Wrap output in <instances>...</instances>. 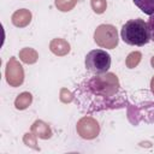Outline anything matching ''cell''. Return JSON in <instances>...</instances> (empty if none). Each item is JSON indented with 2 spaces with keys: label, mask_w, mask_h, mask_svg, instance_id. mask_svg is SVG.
<instances>
[{
  "label": "cell",
  "mask_w": 154,
  "mask_h": 154,
  "mask_svg": "<svg viewBox=\"0 0 154 154\" xmlns=\"http://www.w3.org/2000/svg\"><path fill=\"white\" fill-rule=\"evenodd\" d=\"M73 93L76 105L84 113L124 108L129 101L118 76L108 71L83 79Z\"/></svg>",
  "instance_id": "6da1fadb"
},
{
  "label": "cell",
  "mask_w": 154,
  "mask_h": 154,
  "mask_svg": "<svg viewBox=\"0 0 154 154\" xmlns=\"http://www.w3.org/2000/svg\"><path fill=\"white\" fill-rule=\"evenodd\" d=\"M120 36L126 45L142 47L150 41L148 23L141 18L130 19L122 26Z\"/></svg>",
  "instance_id": "7a4b0ae2"
},
{
  "label": "cell",
  "mask_w": 154,
  "mask_h": 154,
  "mask_svg": "<svg viewBox=\"0 0 154 154\" xmlns=\"http://www.w3.org/2000/svg\"><path fill=\"white\" fill-rule=\"evenodd\" d=\"M143 96L144 99L140 100L137 103L128 101V119L132 125H138L142 120L146 123H154V94L150 95L144 90Z\"/></svg>",
  "instance_id": "3957f363"
},
{
  "label": "cell",
  "mask_w": 154,
  "mask_h": 154,
  "mask_svg": "<svg viewBox=\"0 0 154 154\" xmlns=\"http://www.w3.org/2000/svg\"><path fill=\"white\" fill-rule=\"evenodd\" d=\"M84 65L94 75L105 73L111 67V55L103 49H93L85 55Z\"/></svg>",
  "instance_id": "277c9868"
},
{
  "label": "cell",
  "mask_w": 154,
  "mask_h": 154,
  "mask_svg": "<svg viewBox=\"0 0 154 154\" xmlns=\"http://www.w3.org/2000/svg\"><path fill=\"white\" fill-rule=\"evenodd\" d=\"M94 41L101 48H116L119 42L117 28L112 24H100L94 31Z\"/></svg>",
  "instance_id": "5b68a950"
},
{
  "label": "cell",
  "mask_w": 154,
  "mask_h": 154,
  "mask_svg": "<svg viewBox=\"0 0 154 154\" xmlns=\"http://www.w3.org/2000/svg\"><path fill=\"white\" fill-rule=\"evenodd\" d=\"M76 131L77 135L83 140H94L100 134V124L95 118L84 116L77 122Z\"/></svg>",
  "instance_id": "8992f818"
},
{
  "label": "cell",
  "mask_w": 154,
  "mask_h": 154,
  "mask_svg": "<svg viewBox=\"0 0 154 154\" xmlns=\"http://www.w3.org/2000/svg\"><path fill=\"white\" fill-rule=\"evenodd\" d=\"M5 78L7 84L12 88H17L24 82V69L14 57H11L6 64Z\"/></svg>",
  "instance_id": "52a82bcc"
},
{
  "label": "cell",
  "mask_w": 154,
  "mask_h": 154,
  "mask_svg": "<svg viewBox=\"0 0 154 154\" xmlns=\"http://www.w3.org/2000/svg\"><path fill=\"white\" fill-rule=\"evenodd\" d=\"M32 19V13L28 8L16 10L11 17V22L16 28H25L30 24Z\"/></svg>",
  "instance_id": "ba28073f"
},
{
  "label": "cell",
  "mask_w": 154,
  "mask_h": 154,
  "mask_svg": "<svg viewBox=\"0 0 154 154\" xmlns=\"http://www.w3.org/2000/svg\"><path fill=\"white\" fill-rule=\"evenodd\" d=\"M49 51L57 57H65L70 53L71 46L66 40L61 37H55L49 42Z\"/></svg>",
  "instance_id": "9c48e42d"
},
{
  "label": "cell",
  "mask_w": 154,
  "mask_h": 154,
  "mask_svg": "<svg viewBox=\"0 0 154 154\" xmlns=\"http://www.w3.org/2000/svg\"><path fill=\"white\" fill-rule=\"evenodd\" d=\"M30 131H31L32 134H35V135H36L38 138H41V140H49V138L52 137V135H53L51 126H49L46 122H43V120H41V119H37V120H35V122L31 124Z\"/></svg>",
  "instance_id": "30bf717a"
},
{
  "label": "cell",
  "mask_w": 154,
  "mask_h": 154,
  "mask_svg": "<svg viewBox=\"0 0 154 154\" xmlns=\"http://www.w3.org/2000/svg\"><path fill=\"white\" fill-rule=\"evenodd\" d=\"M19 55V60L24 64H28V65H32L35 64L37 60H38V53L36 49L31 48V47H24L19 51L18 53Z\"/></svg>",
  "instance_id": "8fae6325"
},
{
  "label": "cell",
  "mask_w": 154,
  "mask_h": 154,
  "mask_svg": "<svg viewBox=\"0 0 154 154\" xmlns=\"http://www.w3.org/2000/svg\"><path fill=\"white\" fill-rule=\"evenodd\" d=\"M32 102V95L29 91H23L20 94L17 95V97L14 99V107L18 111H23L26 109Z\"/></svg>",
  "instance_id": "7c38bea8"
},
{
  "label": "cell",
  "mask_w": 154,
  "mask_h": 154,
  "mask_svg": "<svg viewBox=\"0 0 154 154\" xmlns=\"http://www.w3.org/2000/svg\"><path fill=\"white\" fill-rule=\"evenodd\" d=\"M141 60H142V53L138 51H134L128 54V57L125 59V65L128 69H135L138 66Z\"/></svg>",
  "instance_id": "4fadbf2b"
},
{
  "label": "cell",
  "mask_w": 154,
  "mask_h": 154,
  "mask_svg": "<svg viewBox=\"0 0 154 154\" xmlns=\"http://www.w3.org/2000/svg\"><path fill=\"white\" fill-rule=\"evenodd\" d=\"M132 1L143 13L148 16L154 13V0H132Z\"/></svg>",
  "instance_id": "5bb4252c"
},
{
  "label": "cell",
  "mask_w": 154,
  "mask_h": 154,
  "mask_svg": "<svg viewBox=\"0 0 154 154\" xmlns=\"http://www.w3.org/2000/svg\"><path fill=\"white\" fill-rule=\"evenodd\" d=\"M78 0H54V6L60 12H70L77 5Z\"/></svg>",
  "instance_id": "9a60e30c"
},
{
  "label": "cell",
  "mask_w": 154,
  "mask_h": 154,
  "mask_svg": "<svg viewBox=\"0 0 154 154\" xmlns=\"http://www.w3.org/2000/svg\"><path fill=\"white\" fill-rule=\"evenodd\" d=\"M23 143H24L26 147L31 148V149L40 150V147H38V144H37V136H36L35 134H32L31 131L24 134V136H23Z\"/></svg>",
  "instance_id": "2e32d148"
},
{
  "label": "cell",
  "mask_w": 154,
  "mask_h": 154,
  "mask_svg": "<svg viewBox=\"0 0 154 154\" xmlns=\"http://www.w3.org/2000/svg\"><path fill=\"white\" fill-rule=\"evenodd\" d=\"M90 7L96 14H102L107 8V0H90Z\"/></svg>",
  "instance_id": "e0dca14e"
},
{
  "label": "cell",
  "mask_w": 154,
  "mask_h": 154,
  "mask_svg": "<svg viewBox=\"0 0 154 154\" xmlns=\"http://www.w3.org/2000/svg\"><path fill=\"white\" fill-rule=\"evenodd\" d=\"M59 100L63 103H71L72 101H75V93H72L67 88H61L59 93Z\"/></svg>",
  "instance_id": "ac0fdd59"
},
{
  "label": "cell",
  "mask_w": 154,
  "mask_h": 154,
  "mask_svg": "<svg viewBox=\"0 0 154 154\" xmlns=\"http://www.w3.org/2000/svg\"><path fill=\"white\" fill-rule=\"evenodd\" d=\"M148 28H149V34H150V40L154 41V13L149 16L148 19Z\"/></svg>",
  "instance_id": "d6986e66"
},
{
  "label": "cell",
  "mask_w": 154,
  "mask_h": 154,
  "mask_svg": "<svg viewBox=\"0 0 154 154\" xmlns=\"http://www.w3.org/2000/svg\"><path fill=\"white\" fill-rule=\"evenodd\" d=\"M150 91L154 94V76H153L152 79H150Z\"/></svg>",
  "instance_id": "ffe728a7"
},
{
  "label": "cell",
  "mask_w": 154,
  "mask_h": 154,
  "mask_svg": "<svg viewBox=\"0 0 154 154\" xmlns=\"http://www.w3.org/2000/svg\"><path fill=\"white\" fill-rule=\"evenodd\" d=\"M150 65H152V67L154 69V55H153L152 59H150Z\"/></svg>",
  "instance_id": "44dd1931"
}]
</instances>
